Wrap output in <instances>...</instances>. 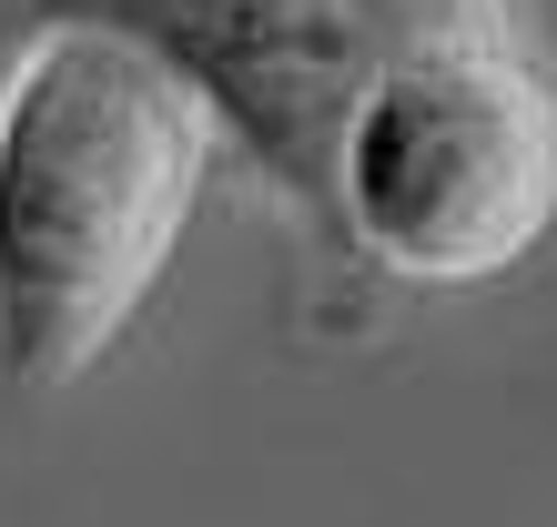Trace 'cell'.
<instances>
[{"mask_svg": "<svg viewBox=\"0 0 557 527\" xmlns=\"http://www.w3.org/2000/svg\"><path fill=\"white\" fill-rule=\"evenodd\" d=\"M223 122L143 30L51 11L0 72V376L72 385L152 305Z\"/></svg>", "mask_w": 557, "mask_h": 527, "instance_id": "6da1fadb", "label": "cell"}, {"mask_svg": "<svg viewBox=\"0 0 557 527\" xmlns=\"http://www.w3.org/2000/svg\"><path fill=\"white\" fill-rule=\"evenodd\" d=\"M335 223L406 284H486L557 234V82L517 30H456L366 91Z\"/></svg>", "mask_w": 557, "mask_h": 527, "instance_id": "7a4b0ae2", "label": "cell"}, {"mask_svg": "<svg viewBox=\"0 0 557 527\" xmlns=\"http://www.w3.org/2000/svg\"><path fill=\"white\" fill-rule=\"evenodd\" d=\"M51 11L143 30L213 102L223 143L305 213H335L345 132L406 51L507 30V0H51Z\"/></svg>", "mask_w": 557, "mask_h": 527, "instance_id": "3957f363", "label": "cell"}]
</instances>
